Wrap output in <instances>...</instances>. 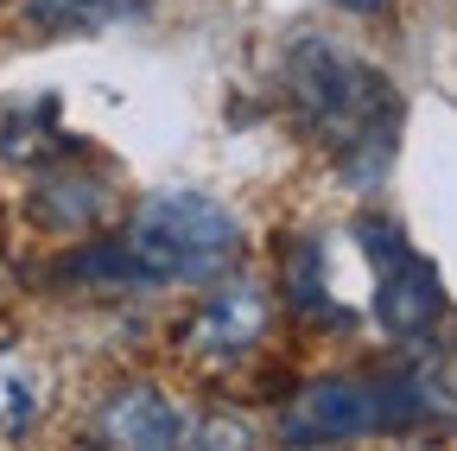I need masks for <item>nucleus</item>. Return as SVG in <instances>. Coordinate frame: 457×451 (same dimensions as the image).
Instances as JSON below:
<instances>
[{"instance_id":"1","label":"nucleus","mask_w":457,"mask_h":451,"mask_svg":"<svg viewBox=\"0 0 457 451\" xmlns=\"http://www.w3.org/2000/svg\"><path fill=\"white\" fill-rule=\"evenodd\" d=\"M286 102H293L299 128L337 159V172L350 185H375L394 146H400V96L394 77L375 71L369 58L343 51L337 38L305 32L293 51H286Z\"/></svg>"},{"instance_id":"2","label":"nucleus","mask_w":457,"mask_h":451,"mask_svg":"<svg viewBox=\"0 0 457 451\" xmlns=\"http://www.w3.org/2000/svg\"><path fill=\"white\" fill-rule=\"evenodd\" d=\"M121 255L134 267V287H210L236 267L242 222L204 191H153L128 216Z\"/></svg>"},{"instance_id":"3","label":"nucleus","mask_w":457,"mask_h":451,"mask_svg":"<svg viewBox=\"0 0 457 451\" xmlns=\"http://www.w3.org/2000/svg\"><path fill=\"white\" fill-rule=\"evenodd\" d=\"M432 388L420 375H324L279 413L286 445H337L369 432H413L432 420Z\"/></svg>"},{"instance_id":"4","label":"nucleus","mask_w":457,"mask_h":451,"mask_svg":"<svg viewBox=\"0 0 457 451\" xmlns=\"http://www.w3.org/2000/svg\"><path fill=\"white\" fill-rule=\"evenodd\" d=\"M356 242L375 267V324L394 344H413L445 318V280L438 267L394 230L387 216H356Z\"/></svg>"},{"instance_id":"5","label":"nucleus","mask_w":457,"mask_h":451,"mask_svg":"<svg viewBox=\"0 0 457 451\" xmlns=\"http://www.w3.org/2000/svg\"><path fill=\"white\" fill-rule=\"evenodd\" d=\"M267 318H273V305H267V293L254 287V280H222V273H216L210 293H204V305H197L191 324H185V344H191L197 356L236 363V356H248V350L261 344Z\"/></svg>"},{"instance_id":"6","label":"nucleus","mask_w":457,"mask_h":451,"mask_svg":"<svg viewBox=\"0 0 457 451\" xmlns=\"http://www.w3.org/2000/svg\"><path fill=\"white\" fill-rule=\"evenodd\" d=\"M77 146H64V165H51V172L38 179V191H32V216L45 222V230H57V236H71V230H89V222L114 204V179L102 172V165H77L71 159Z\"/></svg>"},{"instance_id":"7","label":"nucleus","mask_w":457,"mask_h":451,"mask_svg":"<svg viewBox=\"0 0 457 451\" xmlns=\"http://www.w3.org/2000/svg\"><path fill=\"white\" fill-rule=\"evenodd\" d=\"M102 438L108 445H134V451H165L185 438V407L159 388H121L102 407Z\"/></svg>"},{"instance_id":"8","label":"nucleus","mask_w":457,"mask_h":451,"mask_svg":"<svg viewBox=\"0 0 457 451\" xmlns=\"http://www.w3.org/2000/svg\"><path fill=\"white\" fill-rule=\"evenodd\" d=\"M71 134H57V102L51 96H32L26 108H13V121H7V140H0V153L20 159V165H38L45 153H64Z\"/></svg>"},{"instance_id":"9","label":"nucleus","mask_w":457,"mask_h":451,"mask_svg":"<svg viewBox=\"0 0 457 451\" xmlns=\"http://www.w3.org/2000/svg\"><path fill=\"white\" fill-rule=\"evenodd\" d=\"M128 13V0H26V20L51 38H83Z\"/></svg>"},{"instance_id":"10","label":"nucleus","mask_w":457,"mask_h":451,"mask_svg":"<svg viewBox=\"0 0 457 451\" xmlns=\"http://www.w3.org/2000/svg\"><path fill=\"white\" fill-rule=\"evenodd\" d=\"M286 293H293L299 312L312 318H337V299H330V267H324V248L318 242H299L293 255H286Z\"/></svg>"},{"instance_id":"11","label":"nucleus","mask_w":457,"mask_h":451,"mask_svg":"<svg viewBox=\"0 0 457 451\" xmlns=\"http://www.w3.org/2000/svg\"><path fill=\"white\" fill-rule=\"evenodd\" d=\"M343 13H375V7H387V0H337Z\"/></svg>"}]
</instances>
